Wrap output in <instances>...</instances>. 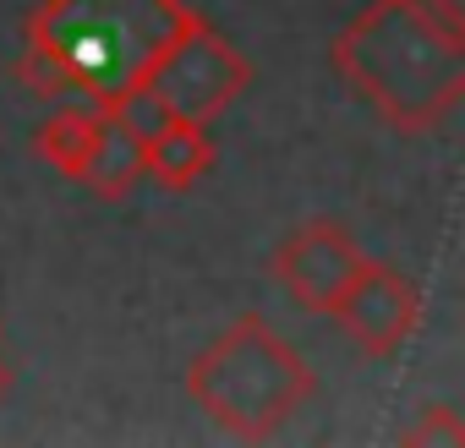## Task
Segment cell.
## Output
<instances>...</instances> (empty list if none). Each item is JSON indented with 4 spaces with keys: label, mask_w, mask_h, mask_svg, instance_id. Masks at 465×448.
<instances>
[{
    "label": "cell",
    "mask_w": 465,
    "mask_h": 448,
    "mask_svg": "<svg viewBox=\"0 0 465 448\" xmlns=\"http://www.w3.org/2000/svg\"><path fill=\"white\" fill-rule=\"evenodd\" d=\"M252 88V61L230 44L219 28H208L203 17H192L181 34H175V44L159 55V66H153V77L143 83V93L121 110L132 126H143V121H164V115H175V121H219L230 104H236L242 93Z\"/></svg>",
    "instance_id": "obj_4"
},
{
    "label": "cell",
    "mask_w": 465,
    "mask_h": 448,
    "mask_svg": "<svg viewBox=\"0 0 465 448\" xmlns=\"http://www.w3.org/2000/svg\"><path fill=\"white\" fill-rule=\"evenodd\" d=\"M416 6H427L432 17H443V23H460V28H465V0H416Z\"/></svg>",
    "instance_id": "obj_10"
},
{
    "label": "cell",
    "mask_w": 465,
    "mask_h": 448,
    "mask_svg": "<svg viewBox=\"0 0 465 448\" xmlns=\"http://www.w3.org/2000/svg\"><path fill=\"white\" fill-rule=\"evenodd\" d=\"M367 252L356 247V236L345 230L340 219H302L280 236L274 247V279L280 290L302 307L329 317L340 307V296L351 290V279L361 274Z\"/></svg>",
    "instance_id": "obj_6"
},
{
    "label": "cell",
    "mask_w": 465,
    "mask_h": 448,
    "mask_svg": "<svg viewBox=\"0 0 465 448\" xmlns=\"http://www.w3.org/2000/svg\"><path fill=\"white\" fill-rule=\"evenodd\" d=\"M137 137H143V180H159L164 191H192L219 159L213 131L203 121L164 115V121H143Z\"/></svg>",
    "instance_id": "obj_8"
},
{
    "label": "cell",
    "mask_w": 465,
    "mask_h": 448,
    "mask_svg": "<svg viewBox=\"0 0 465 448\" xmlns=\"http://www.w3.org/2000/svg\"><path fill=\"white\" fill-rule=\"evenodd\" d=\"M6 388H12V366L0 361V399H6Z\"/></svg>",
    "instance_id": "obj_11"
},
{
    "label": "cell",
    "mask_w": 465,
    "mask_h": 448,
    "mask_svg": "<svg viewBox=\"0 0 465 448\" xmlns=\"http://www.w3.org/2000/svg\"><path fill=\"white\" fill-rule=\"evenodd\" d=\"M329 317H334L372 361H394V355L411 345L416 323H421V290H416V279H411L405 268L367 258L361 274L351 279V290L340 296V307H334Z\"/></svg>",
    "instance_id": "obj_7"
},
{
    "label": "cell",
    "mask_w": 465,
    "mask_h": 448,
    "mask_svg": "<svg viewBox=\"0 0 465 448\" xmlns=\"http://www.w3.org/2000/svg\"><path fill=\"white\" fill-rule=\"evenodd\" d=\"M329 66L383 126L427 137L465 99V28L416 0H372L334 34Z\"/></svg>",
    "instance_id": "obj_2"
},
{
    "label": "cell",
    "mask_w": 465,
    "mask_h": 448,
    "mask_svg": "<svg viewBox=\"0 0 465 448\" xmlns=\"http://www.w3.org/2000/svg\"><path fill=\"white\" fill-rule=\"evenodd\" d=\"M312 388L318 377L307 355L263 312L224 323V334H213L186 366V399L224 437H242V443L280 437L307 410Z\"/></svg>",
    "instance_id": "obj_3"
},
{
    "label": "cell",
    "mask_w": 465,
    "mask_h": 448,
    "mask_svg": "<svg viewBox=\"0 0 465 448\" xmlns=\"http://www.w3.org/2000/svg\"><path fill=\"white\" fill-rule=\"evenodd\" d=\"M192 17L186 0H39L23 17L17 77L34 93L121 115Z\"/></svg>",
    "instance_id": "obj_1"
},
{
    "label": "cell",
    "mask_w": 465,
    "mask_h": 448,
    "mask_svg": "<svg viewBox=\"0 0 465 448\" xmlns=\"http://www.w3.org/2000/svg\"><path fill=\"white\" fill-rule=\"evenodd\" d=\"M405 448H465V421L449 410V404H427L405 432H400Z\"/></svg>",
    "instance_id": "obj_9"
},
{
    "label": "cell",
    "mask_w": 465,
    "mask_h": 448,
    "mask_svg": "<svg viewBox=\"0 0 465 448\" xmlns=\"http://www.w3.org/2000/svg\"><path fill=\"white\" fill-rule=\"evenodd\" d=\"M34 148L45 164H55L66 180L88 186L94 197L115 202V197H132V186L143 180V137L126 115H110L99 104H61L39 131H34Z\"/></svg>",
    "instance_id": "obj_5"
}]
</instances>
